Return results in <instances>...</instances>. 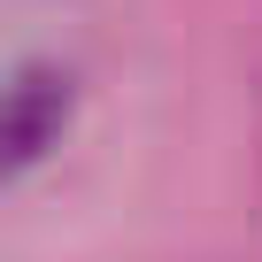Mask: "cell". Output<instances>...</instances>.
Returning <instances> with one entry per match:
<instances>
[{"mask_svg": "<svg viewBox=\"0 0 262 262\" xmlns=\"http://www.w3.org/2000/svg\"><path fill=\"white\" fill-rule=\"evenodd\" d=\"M70 131V70L24 62L8 77V170H31L47 147H62Z\"/></svg>", "mask_w": 262, "mask_h": 262, "instance_id": "6da1fadb", "label": "cell"}]
</instances>
